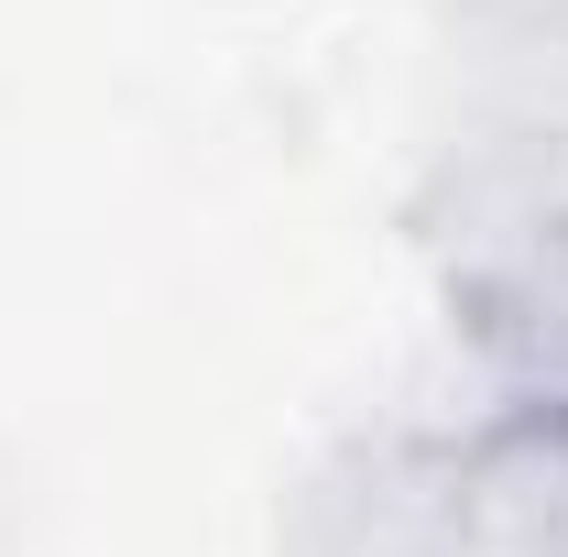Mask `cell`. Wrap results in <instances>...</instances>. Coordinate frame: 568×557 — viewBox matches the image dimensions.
Returning a JSON list of instances; mask_svg holds the SVG:
<instances>
[]
</instances>
